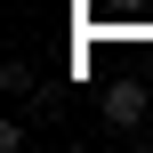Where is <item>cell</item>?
I'll use <instances>...</instances> for the list:
<instances>
[{
	"instance_id": "obj_1",
	"label": "cell",
	"mask_w": 153,
	"mask_h": 153,
	"mask_svg": "<svg viewBox=\"0 0 153 153\" xmlns=\"http://www.w3.org/2000/svg\"><path fill=\"white\" fill-rule=\"evenodd\" d=\"M97 105H105V129H137V121H145V81H137V73H121V81H105V97H97Z\"/></svg>"
},
{
	"instance_id": "obj_2",
	"label": "cell",
	"mask_w": 153,
	"mask_h": 153,
	"mask_svg": "<svg viewBox=\"0 0 153 153\" xmlns=\"http://www.w3.org/2000/svg\"><path fill=\"white\" fill-rule=\"evenodd\" d=\"M0 89H8V97H32V65L8 56V65H0Z\"/></svg>"
},
{
	"instance_id": "obj_3",
	"label": "cell",
	"mask_w": 153,
	"mask_h": 153,
	"mask_svg": "<svg viewBox=\"0 0 153 153\" xmlns=\"http://www.w3.org/2000/svg\"><path fill=\"white\" fill-rule=\"evenodd\" d=\"M113 8H145V0H113Z\"/></svg>"
}]
</instances>
